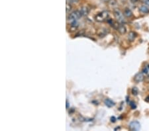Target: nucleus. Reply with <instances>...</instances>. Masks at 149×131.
<instances>
[{
    "mask_svg": "<svg viewBox=\"0 0 149 131\" xmlns=\"http://www.w3.org/2000/svg\"><path fill=\"white\" fill-rule=\"evenodd\" d=\"M70 2H72V3H78L79 2V0H70Z\"/></svg>",
    "mask_w": 149,
    "mask_h": 131,
    "instance_id": "obj_21",
    "label": "nucleus"
},
{
    "mask_svg": "<svg viewBox=\"0 0 149 131\" xmlns=\"http://www.w3.org/2000/svg\"><path fill=\"white\" fill-rule=\"evenodd\" d=\"M111 121L112 122H115L116 121V118L115 117H111Z\"/></svg>",
    "mask_w": 149,
    "mask_h": 131,
    "instance_id": "obj_20",
    "label": "nucleus"
},
{
    "mask_svg": "<svg viewBox=\"0 0 149 131\" xmlns=\"http://www.w3.org/2000/svg\"><path fill=\"white\" fill-rule=\"evenodd\" d=\"M145 101H146V102H149V96H148L146 98V99H145Z\"/></svg>",
    "mask_w": 149,
    "mask_h": 131,
    "instance_id": "obj_24",
    "label": "nucleus"
},
{
    "mask_svg": "<svg viewBox=\"0 0 149 131\" xmlns=\"http://www.w3.org/2000/svg\"><path fill=\"white\" fill-rule=\"evenodd\" d=\"M139 0H131V2L133 3V4H135V3H137Z\"/></svg>",
    "mask_w": 149,
    "mask_h": 131,
    "instance_id": "obj_22",
    "label": "nucleus"
},
{
    "mask_svg": "<svg viewBox=\"0 0 149 131\" xmlns=\"http://www.w3.org/2000/svg\"><path fill=\"white\" fill-rule=\"evenodd\" d=\"M129 105H130V107H131V108L132 109H135L137 108V105H136V104H135V102H133V101L130 102Z\"/></svg>",
    "mask_w": 149,
    "mask_h": 131,
    "instance_id": "obj_15",
    "label": "nucleus"
},
{
    "mask_svg": "<svg viewBox=\"0 0 149 131\" xmlns=\"http://www.w3.org/2000/svg\"><path fill=\"white\" fill-rule=\"evenodd\" d=\"M148 70H149V69L148 68V67H145V68H143L142 72H143L144 73H145V74H147V73H148Z\"/></svg>",
    "mask_w": 149,
    "mask_h": 131,
    "instance_id": "obj_18",
    "label": "nucleus"
},
{
    "mask_svg": "<svg viewBox=\"0 0 149 131\" xmlns=\"http://www.w3.org/2000/svg\"><path fill=\"white\" fill-rule=\"evenodd\" d=\"M140 124L137 121H132L129 125V128L131 131H138L140 130Z\"/></svg>",
    "mask_w": 149,
    "mask_h": 131,
    "instance_id": "obj_4",
    "label": "nucleus"
},
{
    "mask_svg": "<svg viewBox=\"0 0 149 131\" xmlns=\"http://www.w3.org/2000/svg\"><path fill=\"white\" fill-rule=\"evenodd\" d=\"M109 17V13L108 11H103V12L100 13L99 14L95 16V21H97V22H103L105 20L107 19L108 17Z\"/></svg>",
    "mask_w": 149,
    "mask_h": 131,
    "instance_id": "obj_1",
    "label": "nucleus"
},
{
    "mask_svg": "<svg viewBox=\"0 0 149 131\" xmlns=\"http://www.w3.org/2000/svg\"><path fill=\"white\" fill-rule=\"evenodd\" d=\"M123 15L125 17L127 18H131L133 17V13L132 12V11L129 9V8H125L123 12Z\"/></svg>",
    "mask_w": 149,
    "mask_h": 131,
    "instance_id": "obj_8",
    "label": "nucleus"
},
{
    "mask_svg": "<svg viewBox=\"0 0 149 131\" xmlns=\"http://www.w3.org/2000/svg\"><path fill=\"white\" fill-rule=\"evenodd\" d=\"M132 94L134 95H137L139 94V89H138L137 87H133V89H132Z\"/></svg>",
    "mask_w": 149,
    "mask_h": 131,
    "instance_id": "obj_14",
    "label": "nucleus"
},
{
    "mask_svg": "<svg viewBox=\"0 0 149 131\" xmlns=\"http://www.w3.org/2000/svg\"><path fill=\"white\" fill-rule=\"evenodd\" d=\"M109 4H110V5H111L113 6V5H117V2H116L115 0H110L109 2Z\"/></svg>",
    "mask_w": 149,
    "mask_h": 131,
    "instance_id": "obj_17",
    "label": "nucleus"
},
{
    "mask_svg": "<svg viewBox=\"0 0 149 131\" xmlns=\"http://www.w3.org/2000/svg\"><path fill=\"white\" fill-rule=\"evenodd\" d=\"M137 36V35L135 32L131 31L129 33L128 36H127V39H128V40H129L130 42H133V41H134V40H135Z\"/></svg>",
    "mask_w": 149,
    "mask_h": 131,
    "instance_id": "obj_9",
    "label": "nucleus"
},
{
    "mask_svg": "<svg viewBox=\"0 0 149 131\" xmlns=\"http://www.w3.org/2000/svg\"><path fill=\"white\" fill-rule=\"evenodd\" d=\"M108 33H109V29H99L98 31L97 32V36L101 38L105 37Z\"/></svg>",
    "mask_w": 149,
    "mask_h": 131,
    "instance_id": "obj_6",
    "label": "nucleus"
},
{
    "mask_svg": "<svg viewBox=\"0 0 149 131\" xmlns=\"http://www.w3.org/2000/svg\"><path fill=\"white\" fill-rule=\"evenodd\" d=\"M140 1L145 5H147L148 6H149V0H140Z\"/></svg>",
    "mask_w": 149,
    "mask_h": 131,
    "instance_id": "obj_19",
    "label": "nucleus"
},
{
    "mask_svg": "<svg viewBox=\"0 0 149 131\" xmlns=\"http://www.w3.org/2000/svg\"><path fill=\"white\" fill-rule=\"evenodd\" d=\"M78 26H79V23L78 22V20H75V21L70 22V28L72 29L73 31L76 29Z\"/></svg>",
    "mask_w": 149,
    "mask_h": 131,
    "instance_id": "obj_13",
    "label": "nucleus"
},
{
    "mask_svg": "<svg viewBox=\"0 0 149 131\" xmlns=\"http://www.w3.org/2000/svg\"><path fill=\"white\" fill-rule=\"evenodd\" d=\"M113 14L117 21L120 23H123L125 22L124 15L119 9H115L113 11Z\"/></svg>",
    "mask_w": 149,
    "mask_h": 131,
    "instance_id": "obj_3",
    "label": "nucleus"
},
{
    "mask_svg": "<svg viewBox=\"0 0 149 131\" xmlns=\"http://www.w3.org/2000/svg\"><path fill=\"white\" fill-rule=\"evenodd\" d=\"M68 108H69V103L68 101H66V109H68Z\"/></svg>",
    "mask_w": 149,
    "mask_h": 131,
    "instance_id": "obj_23",
    "label": "nucleus"
},
{
    "mask_svg": "<svg viewBox=\"0 0 149 131\" xmlns=\"http://www.w3.org/2000/svg\"><path fill=\"white\" fill-rule=\"evenodd\" d=\"M82 16L80 11H74L72 13H71L67 17V20L70 22H72L73 21H75V20H78V19L80 18V17Z\"/></svg>",
    "mask_w": 149,
    "mask_h": 131,
    "instance_id": "obj_2",
    "label": "nucleus"
},
{
    "mask_svg": "<svg viewBox=\"0 0 149 131\" xmlns=\"http://www.w3.org/2000/svg\"><path fill=\"white\" fill-rule=\"evenodd\" d=\"M80 11L82 14V16H86L89 13V9L86 7H82V8H80Z\"/></svg>",
    "mask_w": 149,
    "mask_h": 131,
    "instance_id": "obj_12",
    "label": "nucleus"
},
{
    "mask_svg": "<svg viewBox=\"0 0 149 131\" xmlns=\"http://www.w3.org/2000/svg\"><path fill=\"white\" fill-rule=\"evenodd\" d=\"M104 103L105 104V105L107 106V107H113L115 105V103H114V101H113L112 100L110 99H106L104 101Z\"/></svg>",
    "mask_w": 149,
    "mask_h": 131,
    "instance_id": "obj_11",
    "label": "nucleus"
},
{
    "mask_svg": "<svg viewBox=\"0 0 149 131\" xmlns=\"http://www.w3.org/2000/svg\"><path fill=\"white\" fill-rule=\"evenodd\" d=\"M71 10H72V5L70 4H66V12L68 13Z\"/></svg>",
    "mask_w": 149,
    "mask_h": 131,
    "instance_id": "obj_16",
    "label": "nucleus"
},
{
    "mask_svg": "<svg viewBox=\"0 0 149 131\" xmlns=\"http://www.w3.org/2000/svg\"><path fill=\"white\" fill-rule=\"evenodd\" d=\"M144 76L143 73H141V72H139V73H137L136 75H135V77H134V81H135V83H140L141 82L144 80Z\"/></svg>",
    "mask_w": 149,
    "mask_h": 131,
    "instance_id": "obj_5",
    "label": "nucleus"
},
{
    "mask_svg": "<svg viewBox=\"0 0 149 131\" xmlns=\"http://www.w3.org/2000/svg\"><path fill=\"white\" fill-rule=\"evenodd\" d=\"M139 11L142 14H147L149 13V6L147 5H142L139 7Z\"/></svg>",
    "mask_w": 149,
    "mask_h": 131,
    "instance_id": "obj_7",
    "label": "nucleus"
},
{
    "mask_svg": "<svg viewBox=\"0 0 149 131\" xmlns=\"http://www.w3.org/2000/svg\"><path fill=\"white\" fill-rule=\"evenodd\" d=\"M117 30L118 32H119L121 35H125L127 32L126 27H125L123 24H119Z\"/></svg>",
    "mask_w": 149,
    "mask_h": 131,
    "instance_id": "obj_10",
    "label": "nucleus"
}]
</instances>
